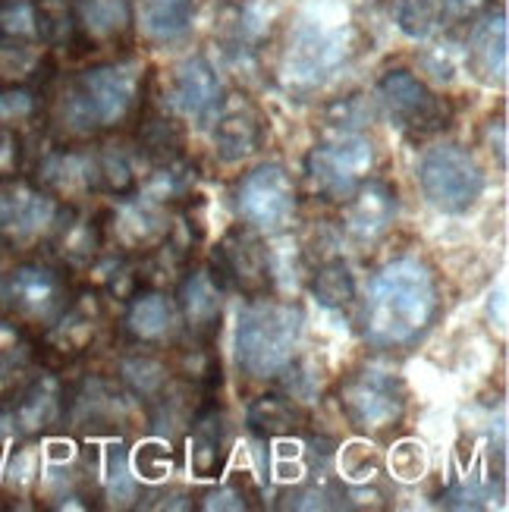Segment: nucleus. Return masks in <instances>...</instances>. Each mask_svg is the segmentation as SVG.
Returning a JSON list of instances; mask_svg holds the SVG:
<instances>
[{
	"label": "nucleus",
	"instance_id": "1",
	"mask_svg": "<svg viewBox=\"0 0 509 512\" xmlns=\"http://www.w3.org/2000/svg\"><path fill=\"white\" fill-rule=\"evenodd\" d=\"M440 311L444 299L431 267L412 255L393 258L368 283L362 337L381 352H406L428 337Z\"/></svg>",
	"mask_w": 509,
	"mask_h": 512
},
{
	"label": "nucleus",
	"instance_id": "2",
	"mask_svg": "<svg viewBox=\"0 0 509 512\" xmlns=\"http://www.w3.org/2000/svg\"><path fill=\"white\" fill-rule=\"evenodd\" d=\"M142 104V63L132 57L92 63L73 73L54 101L63 139H101L136 120Z\"/></svg>",
	"mask_w": 509,
	"mask_h": 512
},
{
	"label": "nucleus",
	"instance_id": "3",
	"mask_svg": "<svg viewBox=\"0 0 509 512\" xmlns=\"http://www.w3.org/2000/svg\"><path fill=\"white\" fill-rule=\"evenodd\" d=\"M305 315L296 302H280L274 296L246 299L236 321V365L255 381H274L293 368L302 340Z\"/></svg>",
	"mask_w": 509,
	"mask_h": 512
},
{
	"label": "nucleus",
	"instance_id": "4",
	"mask_svg": "<svg viewBox=\"0 0 509 512\" xmlns=\"http://www.w3.org/2000/svg\"><path fill=\"white\" fill-rule=\"evenodd\" d=\"M337 409L346 425L362 437H387L403 425L409 409V390L400 374L359 365L346 371L334 387Z\"/></svg>",
	"mask_w": 509,
	"mask_h": 512
},
{
	"label": "nucleus",
	"instance_id": "5",
	"mask_svg": "<svg viewBox=\"0 0 509 512\" xmlns=\"http://www.w3.org/2000/svg\"><path fill=\"white\" fill-rule=\"evenodd\" d=\"M73 293L76 289L70 283V271H63L51 258L19 261L0 274V308L16 324L35 327L41 333L60 318Z\"/></svg>",
	"mask_w": 509,
	"mask_h": 512
},
{
	"label": "nucleus",
	"instance_id": "6",
	"mask_svg": "<svg viewBox=\"0 0 509 512\" xmlns=\"http://www.w3.org/2000/svg\"><path fill=\"white\" fill-rule=\"evenodd\" d=\"M418 186L431 208L440 214H466L484 195V170L475 154L462 145L444 142L422 154L415 167Z\"/></svg>",
	"mask_w": 509,
	"mask_h": 512
},
{
	"label": "nucleus",
	"instance_id": "7",
	"mask_svg": "<svg viewBox=\"0 0 509 512\" xmlns=\"http://www.w3.org/2000/svg\"><path fill=\"white\" fill-rule=\"evenodd\" d=\"M374 167V145L362 132L330 129V136L305 154V176L327 202H343Z\"/></svg>",
	"mask_w": 509,
	"mask_h": 512
},
{
	"label": "nucleus",
	"instance_id": "8",
	"mask_svg": "<svg viewBox=\"0 0 509 512\" xmlns=\"http://www.w3.org/2000/svg\"><path fill=\"white\" fill-rule=\"evenodd\" d=\"M236 211L242 224L258 233H283L299 217L296 176L277 161L258 164L236 186Z\"/></svg>",
	"mask_w": 509,
	"mask_h": 512
},
{
	"label": "nucleus",
	"instance_id": "9",
	"mask_svg": "<svg viewBox=\"0 0 509 512\" xmlns=\"http://www.w3.org/2000/svg\"><path fill=\"white\" fill-rule=\"evenodd\" d=\"M66 387L54 374H29L0 396V440L48 437L63 425Z\"/></svg>",
	"mask_w": 509,
	"mask_h": 512
},
{
	"label": "nucleus",
	"instance_id": "10",
	"mask_svg": "<svg viewBox=\"0 0 509 512\" xmlns=\"http://www.w3.org/2000/svg\"><path fill=\"white\" fill-rule=\"evenodd\" d=\"M101 230L110 252L142 258L170 239L173 220L167 205L151 202L142 192H129L114 198V205L101 211Z\"/></svg>",
	"mask_w": 509,
	"mask_h": 512
},
{
	"label": "nucleus",
	"instance_id": "11",
	"mask_svg": "<svg viewBox=\"0 0 509 512\" xmlns=\"http://www.w3.org/2000/svg\"><path fill=\"white\" fill-rule=\"evenodd\" d=\"M211 277L220 283L224 293H239V296H264L274 286V267H271V252L264 246L258 230L249 224L230 227L224 239L217 242V249L208 264Z\"/></svg>",
	"mask_w": 509,
	"mask_h": 512
},
{
	"label": "nucleus",
	"instance_id": "12",
	"mask_svg": "<svg viewBox=\"0 0 509 512\" xmlns=\"http://www.w3.org/2000/svg\"><path fill=\"white\" fill-rule=\"evenodd\" d=\"M378 98L390 123L412 142H422L447 126V104L431 92L422 76L403 66L387 70L378 79Z\"/></svg>",
	"mask_w": 509,
	"mask_h": 512
},
{
	"label": "nucleus",
	"instance_id": "13",
	"mask_svg": "<svg viewBox=\"0 0 509 512\" xmlns=\"http://www.w3.org/2000/svg\"><path fill=\"white\" fill-rule=\"evenodd\" d=\"M346 60V38L337 29H324L318 22H302L283 51L280 73L290 92H315Z\"/></svg>",
	"mask_w": 509,
	"mask_h": 512
},
{
	"label": "nucleus",
	"instance_id": "14",
	"mask_svg": "<svg viewBox=\"0 0 509 512\" xmlns=\"http://www.w3.org/2000/svg\"><path fill=\"white\" fill-rule=\"evenodd\" d=\"M63 202L44 192L35 180L7 176L0 180V242L4 246H29L51 233Z\"/></svg>",
	"mask_w": 509,
	"mask_h": 512
},
{
	"label": "nucleus",
	"instance_id": "15",
	"mask_svg": "<svg viewBox=\"0 0 509 512\" xmlns=\"http://www.w3.org/2000/svg\"><path fill=\"white\" fill-rule=\"evenodd\" d=\"M32 180L63 205H79L82 198L101 195L98 151L88 142H63L48 148L35 164Z\"/></svg>",
	"mask_w": 509,
	"mask_h": 512
},
{
	"label": "nucleus",
	"instance_id": "16",
	"mask_svg": "<svg viewBox=\"0 0 509 512\" xmlns=\"http://www.w3.org/2000/svg\"><path fill=\"white\" fill-rule=\"evenodd\" d=\"M126 418H129V393L117 381L85 377L73 390H66L63 425H73L88 437L117 434V425H126Z\"/></svg>",
	"mask_w": 509,
	"mask_h": 512
},
{
	"label": "nucleus",
	"instance_id": "17",
	"mask_svg": "<svg viewBox=\"0 0 509 512\" xmlns=\"http://www.w3.org/2000/svg\"><path fill=\"white\" fill-rule=\"evenodd\" d=\"M189 469L195 478H217L227 469L230 456V421L220 403V387L205 390L189 418Z\"/></svg>",
	"mask_w": 509,
	"mask_h": 512
},
{
	"label": "nucleus",
	"instance_id": "18",
	"mask_svg": "<svg viewBox=\"0 0 509 512\" xmlns=\"http://www.w3.org/2000/svg\"><path fill=\"white\" fill-rule=\"evenodd\" d=\"M396 214H400V198L396 189L387 180H365L343 198V214H340V227L346 239L359 242V246H371L378 242L393 224Z\"/></svg>",
	"mask_w": 509,
	"mask_h": 512
},
{
	"label": "nucleus",
	"instance_id": "19",
	"mask_svg": "<svg viewBox=\"0 0 509 512\" xmlns=\"http://www.w3.org/2000/svg\"><path fill=\"white\" fill-rule=\"evenodd\" d=\"M176 311H180V327L195 343L214 346L224 318V289L211 277L208 267H189L176 280Z\"/></svg>",
	"mask_w": 509,
	"mask_h": 512
},
{
	"label": "nucleus",
	"instance_id": "20",
	"mask_svg": "<svg viewBox=\"0 0 509 512\" xmlns=\"http://www.w3.org/2000/svg\"><path fill=\"white\" fill-rule=\"evenodd\" d=\"M208 123H214L211 139H214L217 158L224 164L246 161L264 145V117L246 95L220 98Z\"/></svg>",
	"mask_w": 509,
	"mask_h": 512
},
{
	"label": "nucleus",
	"instance_id": "21",
	"mask_svg": "<svg viewBox=\"0 0 509 512\" xmlns=\"http://www.w3.org/2000/svg\"><path fill=\"white\" fill-rule=\"evenodd\" d=\"M220 98H224L220 76L205 54H192L170 70L167 101L176 114L189 117L192 123H208L211 114L217 110V104H220Z\"/></svg>",
	"mask_w": 509,
	"mask_h": 512
},
{
	"label": "nucleus",
	"instance_id": "22",
	"mask_svg": "<svg viewBox=\"0 0 509 512\" xmlns=\"http://www.w3.org/2000/svg\"><path fill=\"white\" fill-rule=\"evenodd\" d=\"M104 324V305L95 289H76L70 305L60 311V318L44 330V343L60 359H79L92 349Z\"/></svg>",
	"mask_w": 509,
	"mask_h": 512
},
{
	"label": "nucleus",
	"instance_id": "23",
	"mask_svg": "<svg viewBox=\"0 0 509 512\" xmlns=\"http://www.w3.org/2000/svg\"><path fill=\"white\" fill-rule=\"evenodd\" d=\"M70 22L76 38L92 51L123 44L136 29V4L132 0H73Z\"/></svg>",
	"mask_w": 509,
	"mask_h": 512
},
{
	"label": "nucleus",
	"instance_id": "24",
	"mask_svg": "<svg viewBox=\"0 0 509 512\" xmlns=\"http://www.w3.org/2000/svg\"><path fill=\"white\" fill-rule=\"evenodd\" d=\"M123 327L126 337L136 346H154V349H164L183 330L180 311H176L173 299H167L161 289H145V286L126 299Z\"/></svg>",
	"mask_w": 509,
	"mask_h": 512
},
{
	"label": "nucleus",
	"instance_id": "25",
	"mask_svg": "<svg viewBox=\"0 0 509 512\" xmlns=\"http://www.w3.org/2000/svg\"><path fill=\"white\" fill-rule=\"evenodd\" d=\"M506 13L497 10H484L475 22L466 41V63L469 73L484 82V85H503L506 82Z\"/></svg>",
	"mask_w": 509,
	"mask_h": 512
},
{
	"label": "nucleus",
	"instance_id": "26",
	"mask_svg": "<svg viewBox=\"0 0 509 512\" xmlns=\"http://www.w3.org/2000/svg\"><path fill=\"white\" fill-rule=\"evenodd\" d=\"M246 425L255 437L261 440H280L299 431V425H305V412L299 409V403L286 393H261L255 396L249 409H246Z\"/></svg>",
	"mask_w": 509,
	"mask_h": 512
},
{
	"label": "nucleus",
	"instance_id": "27",
	"mask_svg": "<svg viewBox=\"0 0 509 512\" xmlns=\"http://www.w3.org/2000/svg\"><path fill=\"white\" fill-rule=\"evenodd\" d=\"M117 381L132 399L148 403L170 384V365L154 352V346H139L136 352H126L120 359Z\"/></svg>",
	"mask_w": 509,
	"mask_h": 512
},
{
	"label": "nucleus",
	"instance_id": "28",
	"mask_svg": "<svg viewBox=\"0 0 509 512\" xmlns=\"http://www.w3.org/2000/svg\"><path fill=\"white\" fill-rule=\"evenodd\" d=\"M132 4L145 38L158 44L180 41L195 16V0H132Z\"/></svg>",
	"mask_w": 509,
	"mask_h": 512
},
{
	"label": "nucleus",
	"instance_id": "29",
	"mask_svg": "<svg viewBox=\"0 0 509 512\" xmlns=\"http://www.w3.org/2000/svg\"><path fill=\"white\" fill-rule=\"evenodd\" d=\"M44 35V13L35 0H0V44L32 48Z\"/></svg>",
	"mask_w": 509,
	"mask_h": 512
},
{
	"label": "nucleus",
	"instance_id": "30",
	"mask_svg": "<svg viewBox=\"0 0 509 512\" xmlns=\"http://www.w3.org/2000/svg\"><path fill=\"white\" fill-rule=\"evenodd\" d=\"M308 289L318 305L330 308V311H340L349 308L356 302V277H352L349 264L343 258H327L315 267L312 280H308Z\"/></svg>",
	"mask_w": 509,
	"mask_h": 512
},
{
	"label": "nucleus",
	"instance_id": "31",
	"mask_svg": "<svg viewBox=\"0 0 509 512\" xmlns=\"http://www.w3.org/2000/svg\"><path fill=\"white\" fill-rule=\"evenodd\" d=\"M41 110V92L29 82H0V126L32 123Z\"/></svg>",
	"mask_w": 509,
	"mask_h": 512
},
{
	"label": "nucleus",
	"instance_id": "32",
	"mask_svg": "<svg viewBox=\"0 0 509 512\" xmlns=\"http://www.w3.org/2000/svg\"><path fill=\"white\" fill-rule=\"evenodd\" d=\"M396 19L406 35L428 38L434 29L444 26L447 0H396Z\"/></svg>",
	"mask_w": 509,
	"mask_h": 512
},
{
	"label": "nucleus",
	"instance_id": "33",
	"mask_svg": "<svg viewBox=\"0 0 509 512\" xmlns=\"http://www.w3.org/2000/svg\"><path fill=\"white\" fill-rule=\"evenodd\" d=\"M136 472L145 481H161L173 472V450L164 440H148L136 450Z\"/></svg>",
	"mask_w": 509,
	"mask_h": 512
},
{
	"label": "nucleus",
	"instance_id": "34",
	"mask_svg": "<svg viewBox=\"0 0 509 512\" xmlns=\"http://www.w3.org/2000/svg\"><path fill=\"white\" fill-rule=\"evenodd\" d=\"M198 509H249L252 503L246 500V487H242L236 478L233 481H224L214 491H205L202 494V503H195Z\"/></svg>",
	"mask_w": 509,
	"mask_h": 512
},
{
	"label": "nucleus",
	"instance_id": "35",
	"mask_svg": "<svg viewBox=\"0 0 509 512\" xmlns=\"http://www.w3.org/2000/svg\"><path fill=\"white\" fill-rule=\"evenodd\" d=\"M26 161V148H22V136L10 126H0V180L16 176Z\"/></svg>",
	"mask_w": 509,
	"mask_h": 512
},
{
	"label": "nucleus",
	"instance_id": "36",
	"mask_svg": "<svg viewBox=\"0 0 509 512\" xmlns=\"http://www.w3.org/2000/svg\"><path fill=\"white\" fill-rule=\"evenodd\" d=\"M22 343H29L26 340V327L16 324L4 308H0V355L22 346Z\"/></svg>",
	"mask_w": 509,
	"mask_h": 512
},
{
	"label": "nucleus",
	"instance_id": "37",
	"mask_svg": "<svg viewBox=\"0 0 509 512\" xmlns=\"http://www.w3.org/2000/svg\"><path fill=\"white\" fill-rule=\"evenodd\" d=\"M491 4L494 0H447V19H475Z\"/></svg>",
	"mask_w": 509,
	"mask_h": 512
}]
</instances>
